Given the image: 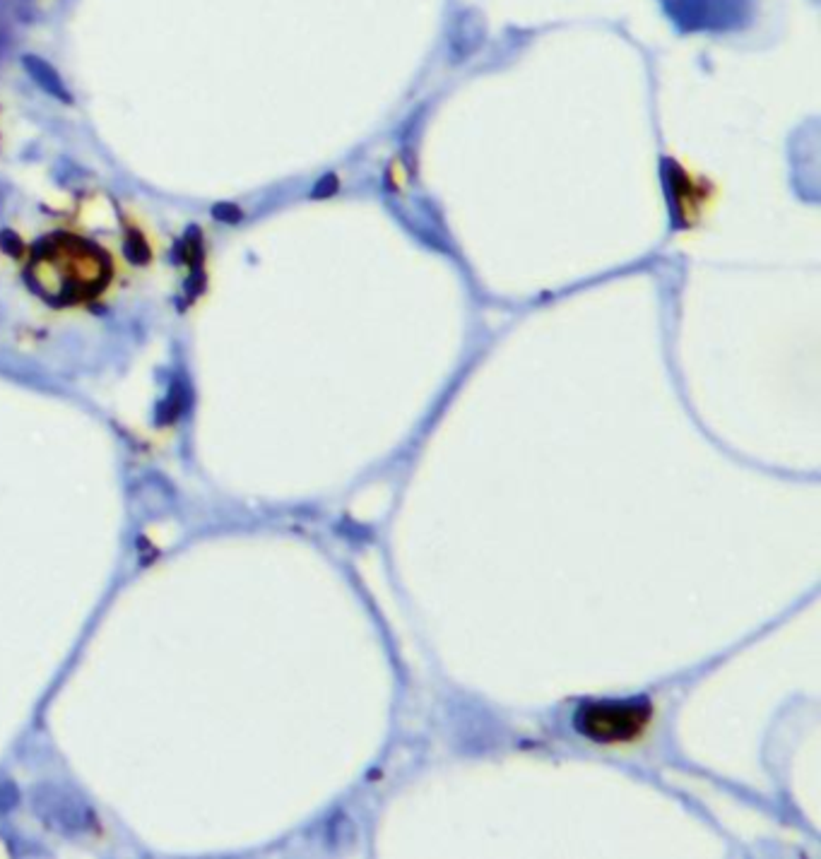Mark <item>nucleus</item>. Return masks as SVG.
Returning <instances> with one entry per match:
<instances>
[{
    "instance_id": "1",
    "label": "nucleus",
    "mask_w": 821,
    "mask_h": 859,
    "mask_svg": "<svg viewBox=\"0 0 821 859\" xmlns=\"http://www.w3.org/2000/svg\"><path fill=\"white\" fill-rule=\"evenodd\" d=\"M113 263L99 243L56 231L39 239L27 258L29 289L54 308L90 304L112 285Z\"/></svg>"
},
{
    "instance_id": "2",
    "label": "nucleus",
    "mask_w": 821,
    "mask_h": 859,
    "mask_svg": "<svg viewBox=\"0 0 821 859\" xmlns=\"http://www.w3.org/2000/svg\"><path fill=\"white\" fill-rule=\"evenodd\" d=\"M653 722V703L648 698L585 700L573 713L578 735L605 747L639 742Z\"/></svg>"
},
{
    "instance_id": "3",
    "label": "nucleus",
    "mask_w": 821,
    "mask_h": 859,
    "mask_svg": "<svg viewBox=\"0 0 821 859\" xmlns=\"http://www.w3.org/2000/svg\"><path fill=\"white\" fill-rule=\"evenodd\" d=\"M675 186V198L679 202V217L684 224L701 222L703 215L710 212V200H713V190H710L706 176L691 173L689 169L679 167Z\"/></svg>"
},
{
    "instance_id": "4",
    "label": "nucleus",
    "mask_w": 821,
    "mask_h": 859,
    "mask_svg": "<svg viewBox=\"0 0 821 859\" xmlns=\"http://www.w3.org/2000/svg\"><path fill=\"white\" fill-rule=\"evenodd\" d=\"M24 68H27V73L32 75V80H34L44 92H49L51 97L61 99V102H65V104L73 102L70 92L65 90L64 83H61V77H58V73L51 68L49 63L36 56H24Z\"/></svg>"
},
{
    "instance_id": "5",
    "label": "nucleus",
    "mask_w": 821,
    "mask_h": 859,
    "mask_svg": "<svg viewBox=\"0 0 821 859\" xmlns=\"http://www.w3.org/2000/svg\"><path fill=\"white\" fill-rule=\"evenodd\" d=\"M0 246H3L10 256H20L22 243L17 241V236H15L13 231H3V234H0Z\"/></svg>"
},
{
    "instance_id": "6",
    "label": "nucleus",
    "mask_w": 821,
    "mask_h": 859,
    "mask_svg": "<svg viewBox=\"0 0 821 859\" xmlns=\"http://www.w3.org/2000/svg\"><path fill=\"white\" fill-rule=\"evenodd\" d=\"M212 215H215L217 220H222V222H234V220H239V210L222 202V205H215Z\"/></svg>"
}]
</instances>
